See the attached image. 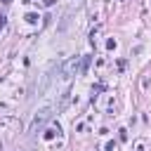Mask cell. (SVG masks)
Segmentation results:
<instances>
[{
    "label": "cell",
    "mask_w": 151,
    "mask_h": 151,
    "mask_svg": "<svg viewBox=\"0 0 151 151\" xmlns=\"http://www.w3.org/2000/svg\"><path fill=\"white\" fill-rule=\"evenodd\" d=\"M47 118H50V109H42V111H40V116H35V120H33V127H38L40 123H45Z\"/></svg>",
    "instance_id": "cell-1"
}]
</instances>
